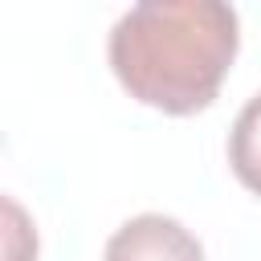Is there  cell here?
<instances>
[{"label":"cell","instance_id":"6da1fadb","mask_svg":"<svg viewBox=\"0 0 261 261\" xmlns=\"http://www.w3.org/2000/svg\"><path fill=\"white\" fill-rule=\"evenodd\" d=\"M241 49V20L220 0H143L106 41L118 86L163 114H200L216 102Z\"/></svg>","mask_w":261,"mask_h":261},{"label":"cell","instance_id":"7a4b0ae2","mask_svg":"<svg viewBox=\"0 0 261 261\" xmlns=\"http://www.w3.org/2000/svg\"><path fill=\"white\" fill-rule=\"evenodd\" d=\"M102 261H204V245L175 216L143 212L110 232Z\"/></svg>","mask_w":261,"mask_h":261},{"label":"cell","instance_id":"3957f363","mask_svg":"<svg viewBox=\"0 0 261 261\" xmlns=\"http://www.w3.org/2000/svg\"><path fill=\"white\" fill-rule=\"evenodd\" d=\"M228 167L253 196H261V94L241 106L228 130Z\"/></svg>","mask_w":261,"mask_h":261},{"label":"cell","instance_id":"277c9868","mask_svg":"<svg viewBox=\"0 0 261 261\" xmlns=\"http://www.w3.org/2000/svg\"><path fill=\"white\" fill-rule=\"evenodd\" d=\"M4 261H37V232L12 196H4Z\"/></svg>","mask_w":261,"mask_h":261}]
</instances>
